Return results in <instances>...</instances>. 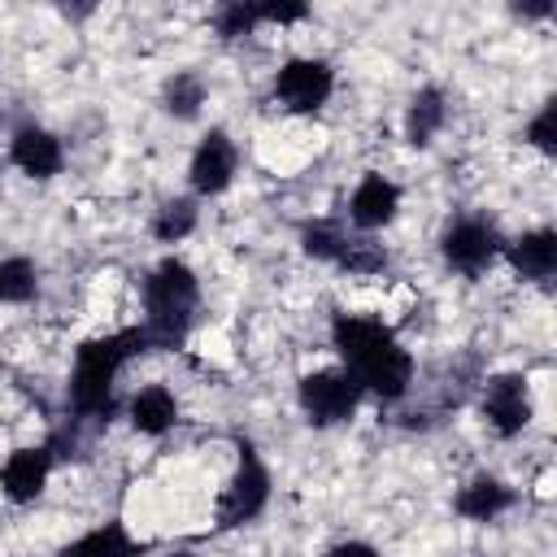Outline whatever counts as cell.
I'll use <instances>...</instances> for the list:
<instances>
[{"instance_id": "6da1fadb", "label": "cell", "mask_w": 557, "mask_h": 557, "mask_svg": "<svg viewBox=\"0 0 557 557\" xmlns=\"http://www.w3.org/2000/svg\"><path fill=\"white\" fill-rule=\"evenodd\" d=\"M331 344L361 392H374L379 400H400L413 387L418 361L383 318L335 313L331 318Z\"/></svg>"}, {"instance_id": "7a4b0ae2", "label": "cell", "mask_w": 557, "mask_h": 557, "mask_svg": "<svg viewBox=\"0 0 557 557\" xmlns=\"http://www.w3.org/2000/svg\"><path fill=\"white\" fill-rule=\"evenodd\" d=\"M148 335L144 326H126V331H113V335H96V339H83L74 348V370H70V413L74 418H96V422H109L113 418V383L122 374V366L139 352H148Z\"/></svg>"}, {"instance_id": "3957f363", "label": "cell", "mask_w": 557, "mask_h": 557, "mask_svg": "<svg viewBox=\"0 0 557 557\" xmlns=\"http://www.w3.org/2000/svg\"><path fill=\"white\" fill-rule=\"evenodd\" d=\"M200 305V278L187 261L165 257L157 261V270L144 278V335L152 348H178L191 331Z\"/></svg>"}, {"instance_id": "277c9868", "label": "cell", "mask_w": 557, "mask_h": 557, "mask_svg": "<svg viewBox=\"0 0 557 557\" xmlns=\"http://www.w3.org/2000/svg\"><path fill=\"white\" fill-rule=\"evenodd\" d=\"M235 453H239L235 474H231V483L218 496V531H231V527L252 522L270 505V487H274L270 483V470H265V461H261V453H257L252 440L235 435Z\"/></svg>"}, {"instance_id": "5b68a950", "label": "cell", "mask_w": 557, "mask_h": 557, "mask_svg": "<svg viewBox=\"0 0 557 557\" xmlns=\"http://www.w3.org/2000/svg\"><path fill=\"white\" fill-rule=\"evenodd\" d=\"M296 396H300V409L313 426L348 422L361 405V387L348 370H309V374H300Z\"/></svg>"}, {"instance_id": "8992f818", "label": "cell", "mask_w": 557, "mask_h": 557, "mask_svg": "<svg viewBox=\"0 0 557 557\" xmlns=\"http://www.w3.org/2000/svg\"><path fill=\"white\" fill-rule=\"evenodd\" d=\"M335 91V70L322 57H292L274 74V100L287 113H318Z\"/></svg>"}, {"instance_id": "52a82bcc", "label": "cell", "mask_w": 557, "mask_h": 557, "mask_svg": "<svg viewBox=\"0 0 557 557\" xmlns=\"http://www.w3.org/2000/svg\"><path fill=\"white\" fill-rule=\"evenodd\" d=\"M500 248H505V239H500V231L487 222V218H457L444 235H440V252H444V261L457 270V274H466V278H479L496 257H500Z\"/></svg>"}, {"instance_id": "ba28073f", "label": "cell", "mask_w": 557, "mask_h": 557, "mask_svg": "<svg viewBox=\"0 0 557 557\" xmlns=\"http://www.w3.org/2000/svg\"><path fill=\"white\" fill-rule=\"evenodd\" d=\"M479 409H483V422H487L500 440L522 435L527 422H531V387H527V379H522L518 370L492 374V379L483 383V400H479Z\"/></svg>"}, {"instance_id": "9c48e42d", "label": "cell", "mask_w": 557, "mask_h": 557, "mask_svg": "<svg viewBox=\"0 0 557 557\" xmlns=\"http://www.w3.org/2000/svg\"><path fill=\"white\" fill-rule=\"evenodd\" d=\"M235 170H239V152H235L231 135H226L222 126H213V131L196 144V152H191L187 183H191L196 196H222V191L231 187Z\"/></svg>"}, {"instance_id": "30bf717a", "label": "cell", "mask_w": 557, "mask_h": 557, "mask_svg": "<svg viewBox=\"0 0 557 557\" xmlns=\"http://www.w3.org/2000/svg\"><path fill=\"white\" fill-rule=\"evenodd\" d=\"M52 461L57 453L48 444H30V448H13L0 466V496L9 505H30L39 500V492L48 487V474H52Z\"/></svg>"}, {"instance_id": "8fae6325", "label": "cell", "mask_w": 557, "mask_h": 557, "mask_svg": "<svg viewBox=\"0 0 557 557\" xmlns=\"http://www.w3.org/2000/svg\"><path fill=\"white\" fill-rule=\"evenodd\" d=\"M396 209H400V187L392 183V178H383V174H361V183L352 187V196H348V222L357 226V231H379V226H387L392 218H396Z\"/></svg>"}, {"instance_id": "7c38bea8", "label": "cell", "mask_w": 557, "mask_h": 557, "mask_svg": "<svg viewBox=\"0 0 557 557\" xmlns=\"http://www.w3.org/2000/svg\"><path fill=\"white\" fill-rule=\"evenodd\" d=\"M9 161H13L22 174H30V178H52V174H61V165H65V148H61V139H57L52 131H44V126H22V131L9 139Z\"/></svg>"}, {"instance_id": "4fadbf2b", "label": "cell", "mask_w": 557, "mask_h": 557, "mask_svg": "<svg viewBox=\"0 0 557 557\" xmlns=\"http://www.w3.org/2000/svg\"><path fill=\"white\" fill-rule=\"evenodd\" d=\"M500 252H505V261L513 265L518 278L544 283V278H553V270H557V231H553V226L527 231V235H518V239H505Z\"/></svg>"}, {"instance_id": "5bb4252c", "label": "cell", "mask_w": 557, "mask_h": 557, "mask_svg": "<svg viewBox=\"0 0 557 557\" xmlns=\"http://www.w3.org/2000/svg\"><path fill=\"white\" fill-rule=\"evenodd\" d=\"M513 505V487H505L496 474H474L457 496H453V509L470 522H492L496 513H505Z\"/></svg>"}, {"instance_id": "9a60e30c", "label": "cell", "mask_w": 557, "mask_h": 557, "mask_svg": "<svg viewBox=\"0 0 557 557\" xmlns=\"http://www.w3.org/2000/svg\"><path fill=\"white\" fill-rule=\"evenodd\" d=\"M178 422V400H174V392L165 387V383H148V387H139L135 396H131V426L139 431V435H165L170 426Z\"/></svg>"}, {"instance_id": "2e32d148", "label": "cell", "mask_w": 557, "mask_h": 557, "mask_svg": "<svg viewBox=\"0 0 557 557\" xmlns=\"http://www.w3.org/2000/svg\"><path fill=\"white\" fill-rule=\"evenodd\" d=\"M148 548H152V544L131 540L122 522H104V527H96V531L78 535L74 544H65L57 557H144Z\"/></svg>"}, {"instance_id": "e0dca14e", "label": "cell", "mask_w": 557, "mask_h": 557, "mask_svg": "<svg viewBox=\"0 0 557 557\" xmlns=\"http://www.w3.org/2000/svg\"><path fill=\"white\" fill-rule=\"evenodd\" d=\"M444 113H448L444 91H440V87H422V91L409 100V109H405V139H409L413 148H426V144L440 135Z\"/></svg>"}, {"instance_id": "ac0fdd59", "label": "cell", "mask_w": 557, "mask_h": 557, "mask_svg": "<svg viewBox=\"0 0 557 557\" xmlns=\"http://www.w3.org/2000/svg\"><path fill=\"white\" fill-rule=\"evenodd\" d=\"M200 104H205V78H200L196 70H178V74H170V78L161 83V109H165L170 117L191 122V117L200 113Z\"/></svg>"}, {"instance_id": "d6986e66", "label": "cell", "mask_w": 557, "mask_h": 557, "mask_svg": "<svg viewBox=\"0 0 557 557\" xmlns=\"http://www.w3.org/2000/svg\"><path fill=\"white\" fill-rule=\"evenodd\" d=\"M196 218H200L196 196H174V200H165V205L157 209V218H152V239L178 244V239H187V235L196 231Z\"/></svg>"}, {"instance_id": "ffe728a7", "label": "cell", "mask_w": 557, "mask_h": 557, "mask_svg": "<svg viewBox=\"0 0 557 557\" xmlns=\"http://www.w3.org/2000/svg\"><path fill=\"white\" fill-rule=\"evenodd\" d=\"M300 248L309 252V257H318V261H331V265H339L344 261V252H348V235H344V226L339 222H305L300 226Z\"/></svg>"}, {"instance_id": "44dd1931", "label": "cell", "mask_w": 557, "mask_h": 557, "mask_svg": "<svg viewBox=\"0 0 557 557\" xmlns=\"http://www.w3.org/2000/svg\"><path fill=\"white\" fill-rule=\"evenodd\" d=\"M35 300V265L30 257H4L0 261V305H26Z\"/></svg>"}, {"instance_id": "7402d4cb", "label": "cell", "mask_w": 557, "mask_h": 557, "mask_svg": "<svg viewBox=\"0 0 557 557\" xmlns=\"http://www.w3.org/2000/svg\"><path fill=\"white\" fill-rule=\"evenodd\" d=\"M261 26V17H257V0H231V4H222L218 13H213V30H218V39H239V35H252Z\"/></svg>"}, {"instance_id": "603a6c76", "label": "cell", "mask_w": 557, "mask_h": 557, "mask_svg": "<svg viewBox=\"0 0 557 557\" xmlns=\"http://www.w3.org/2000/svg\"><path fill=\"white\" fill-rule=\"evenodd\" d=\"M383 265H387V252L374 239H348V252L339 261V270H348V274H379Z\"/></svg>"}, {"instance_id": "cb8c5ba5", "label": "cell", "mask_w": 557, "mask_h": 557, "mask_svg": "<svg viewBox=\"0 0 557 557\" xmlns=\"http://www.w3.org/2000/svg\"><path fill=\"white\" fill-rule=\"evenodd\" d=\"M527 144H535L540 152H557V100H544V109L527 122V135H522Z\"/></svg>"}, {"instance_id": "d4e9b609", "label": "cell", "mask_w": 557, "mask_h": 557, "mask_svg": "<svg viewBox=\"0 0 557 557\" xmlns=\"http://www.w3.org/2000/svg\"><path fill=\"white\" fill-rule=\"evenodd\" d=\"M257 17H261V22H278V26H287V22L309 17V9H305V4H283V0H270V4H257Z\"/></svg>"}, {"instance_id": "484cf974", "label": "cell", "mask_w": 557, "mask_h": 557, "mask_svg": "<svg viewBox=\"0 0 557 557\" xmlns=\"http://www.w3.org/2000/svg\"><path fill=\"white\" fill-rule=\"evenodd\" d=\"M326 557H379V548L366 544V540H344V544H335Z\"/></svg>"}, {"instance_id": "4316f807", "label": "cell", "mask_w": 557, "mask_h": 557, "mask_svg": "<svg viewBox=\"0 0 557 557\" xmlns=\"http://www.w3.org/2000/svg\"><path fill=\"white\" fill-rule=\"evenodd\" d=\"M170 557H196V553H170Z\"/></svg>"}]
</instances>
